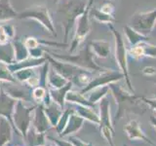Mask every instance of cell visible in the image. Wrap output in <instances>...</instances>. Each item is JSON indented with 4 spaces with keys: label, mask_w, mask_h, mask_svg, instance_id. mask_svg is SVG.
Here are the masks:
<instances>
[{
    "label": "cell",
    "mask_w": 156,
    "mask_h": 146,
    "mask_svg": "<svg viewBox=\"0 0 156 146\" xmlns=\"http://www.w3.org/2000/svg\"><path fill=\"white\" fill-rule=\"evenodd\" d=\"M109 86L112 90V92H113V96L116 99V102L118 103V111H117L115 116V121H119L128 111L139 115H143L144 113L146 108L138 104V102H136L138 97L135 96H131L128 92H124V91L118 85L110 84Z\"/></svg>",
    "instance_id": "obj_1"
},
{
    "label": "cell",
    "mask_w": 156,
    "mask_h": 146,
    "mask_svg": "<svg viewBox=\"0 0 156 146\" xmlns=\"http://www.w3.org/2000/svg\"><path fill=\"white\" fill-rule=\"evenodd\" d=\"M124 130L126 131L128 137L132 141H136V140L144 141V142L155 146V143L153 141H151L147 136L144 134V131L141 130L140 127V123L136 120H131L129 123L124 127Z\"/></svg>",
    "instance_id": "obj_2"
},
{
    "label": "cell",
    "mask_w": 156,
    "mask_h": 146,
    "mask_svg": "<svg viewBox=\"0 0 156 146\" xmlns=\"http://www.w3.org/2000/svg\"><path fill=\"white\" fill-rule=\"evenodd\" d=\"M101 130L108 129L114 130L113 125L111 123L110 119V111H109V103L106 99H104L101 103Z\"/></svg>",
    "instance_id": "obj_3"
},
{
    "label": "cell",
    "mask_w": 156,
    "mask_h": 146,
    "mask_svg": "<svg viewBox=\"0 0 156 146\" xmlns=\"http://www.w3.org/2000/svg\"><path fill=\"white\" fill-rule=\"evenodd\" d=\"M17 15L9 5V0H0V19L15 18Z\"/></svg>",
    "instance_id": "obj_4"
},
{
    "label": "cell",
    "mask_w": 156,
    "mask_h": 146,
    "mask_svg": "<svg viewBox=\"0 0 156 146\" xmlns=\"http://www.w3.org/2000/svg\"><path fill=\"white\" fill-rule=\"evenodd\" d=\"M145 103H147L151 108L156 112V99H145V97H141Z\"/></svg>",
    "instance_id": "obj_5"
},
{
    "label": "cell",
    "mask_w": 156,
    "mask_h": 146,
    "mask_svg": "<svg viewBox=\"0 0 156 146\" xmlns=\"http://www.w3.org/2000/svg\"><path fill=\"white\" fill-rule=\"evenodd\" d=\"M43 96H44V90L42 88H39V89H36L34 91V96H35L36 99H41Z\"/></svg>",
    "instance_id": "obj_6"
},
{
    "label": "cell",
    "mask_w": 156,
    "mask_h": 146,
    "mask_svg": "<svg viewBox=\"0 0 156 146\" xmlns=\"http://www.w3.org/2000/svg\"><path fill=\"white\" fill-rule=\"evenodd\" d=\"M150 122L155 128H156V117L155 116H150Z\"/></svg>",
    "instance_id": "obj_7"
},
{
    "label": "cell",
    "mask_w": 156,
    "mask_h": 146,
    "mask_svg": "<svg viewBox=\"0 0 156 146\" xmlns=\"http://www.w3.org/2000/svg\"><path fill=\"white\" fill-rule=\"evenodd\" d=\"M123 146H128V145H127V144H124V145H123Z\"/></svg>",
    "instance_id": "obj_8"
},
{
    "label": "cell",
    "mask_w": 156,
    "mask_h": 146,
    "mask_svg": "<svg viewBox=\"0 0 156 146\" xmlns=\"http://www.w3.org/2000/svg\"><path fill=\"white\" fill-rule=\"evenodd\" d=\"M155 146H156V144H155Z\"/></svg>",
    "instance_id": "obj_9"
}]
</instances>
